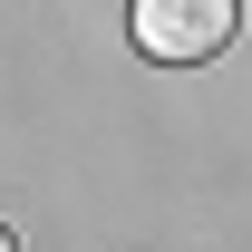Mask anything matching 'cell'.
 Listing matches in <instances>:
<instances>
[{
    "label": "cell",
    "mask_w": 252,
    "mask_h": 252,
    "mask_svg": "<svg viewBox=\"0 0 252 252\" xmlns=\"http://www.w3.org/2000/svg\"><path fill=\"white\" fill-rule=\"evenodd\" d=\"M0 252H20V243H10V233H0Z\"/></svg>",
    "instance_id": "2"
},
{
    "label": "cell",
    "mask_w": 252,
    "mask_h": 252,
    "mask_svg": "<svg viewBox=\"0 0 252 252\" xmlns=\"http://www.w3.org/2000/svg\"><path fill=\"white\" fill-rule=\"evenodd\" d=\"M233 20H243V0H136L126 10L136 49L165 59V68H194V59H214V49H233Z\"/></svg>",
    "instance_id": "1"
}]
</instances>
